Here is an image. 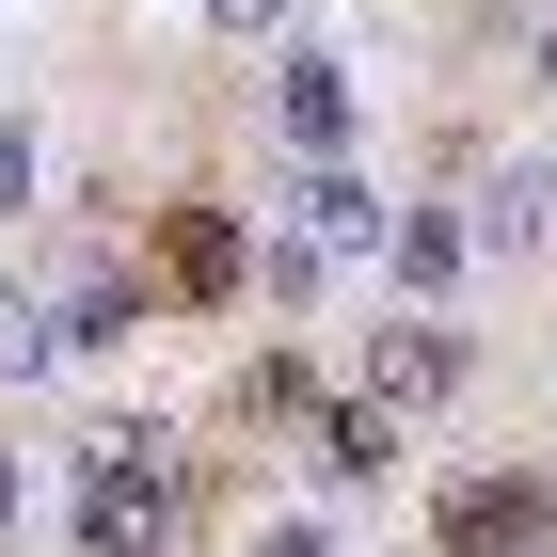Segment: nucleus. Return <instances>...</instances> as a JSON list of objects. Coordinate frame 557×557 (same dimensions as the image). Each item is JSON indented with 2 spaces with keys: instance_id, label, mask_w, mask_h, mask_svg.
I'll use <instances>...</instances> for the list:
<instances>
[{
  "instance_id": "obj_1",
  "label": "nucleus",
  "mask_w": 557,
  "mask_h": 557,
  "mask_svg": "<svg viewBox=\"0 0 557 557\" xmlns=\"http://www.w3.org/2000/svg\"><path fill=\"white\" fill-rule=\"evenodd\" d=\"M175 510H191L175 430H112V446H81V510H64V542H81V557H175Z\"/></svg>"
},
{
  "instance_id": "obj_2",
  "label": "nucleus",
  "mask_w": 557,
  "mask_h": 557,
  "mask_svg": "<svg viewBox=\"0 0 557 557\" xmlns=\"http://www.w3.org/2000/svg\"><path fill=\"white\" fill-rule=\"evenodd\" d=\"M462 383H478V335L446 319V302H398L383 335L350 350V398H367V414H398V430H414V414H446Z\"/></svg>"
},
{
  "instance_id": "obj_3",
  "label": "nucleus",
  "mask_w": 557,
  "mask_h": 557,
  "mask_svg": "<svg viewBox=\"0 0 557 557\" xmlns=\"http://www.w3.org/2000/svg\"><path fill=\"white\" fill-rule=\"evenodd\" d=\"M430 542L446 557H557V478L542 462H462L430 494Z\"/></svg>"
},
{
  "instance_id": "obj_4",
  "label": "nucleus",
  "mask_w": 557,
  "mask_h": 557,
  "mask_svg": "<svg viewBox=\"0 0 557 557\" xmlns=\"http://www.w3.org/2000/svg\"><path fill=\"white\" fill-rule=\"evenodd\" d=\"M239 287H256V239H239L208 191H175L160 239H144V302H239Z\"/></svg>"
},
{
  "instance_id": "obj_5",
  "label": "nucleus",
  "mask_w": 557,
  "mask_h": 557,
  "mask_svg": "<svg viewBox=\"0 0 557 557\" xmlns=\"http://www.w3.org/2000/svg\"><path fill=\"white\" fill-rule=\"evenodd\" d=\"M350 128H367L350 64H335V48H287V64H271V144H287V160L319 175V160H350Z\"/></svg>"
},
{
  "instance_id": "obj_6",
  "label": "nucleus",
  "mask_w": 557,
  "mask_h": 557,
  "mask_svg": "<svg viewBox=\"0 0 557 557\" xmlns=\"http://www.w3.org/2000/svg\"><path fill=\"white\" fill-rule=\"evenodd\" d=\"M462 239H478V256H542V239H557V160H494L462 191Z\"/></svg>"
},
{
  "instance_id": "obj_7",
  "label": "nucleus",
  "mask_w": 557,
  "mask_h": 557,
  "mask_svg": "<svg viewBox=\"0 0 557 557\" xmlns=\"http://www.w3.org/2000/svg\"><path fill=\"white\" fill-rule=\"evenodd\" d=\"M302 478H319V494H383V478H398V414H367V398H319V430H302Z\"/></svg>"
},
{
  "instance_id": "obj_8",
  "label": "nucleus",
  "mask_w": 557,
  "mask_h": 557,
  "mask_svg": "<svg viewBox=\"0 0 557 557\" xmlns=\"http://www.w3.org/2000/svg\"><path fill=\"white\" fill-rule=\"evenodd\" d=\"M48 335H64V350H112V335H144V271H128V256H81L64 287H48Z\"/></svg>"
},
{
  "instance_id": "obj_9",
  "label": "nucleus",
  "mask_w": 557,
  "mask_h": 557,
  "mask_svg": "<svg viewBox=\"0 0 557 557\" xmlns=\"http://www.w3.org/2000/svg\"><path fill=\"white\" fill-rule=\"evenodd\" d=\"M287 208H302V239H319V256H383V239H398V208H383V191H367L350 160H319Z\"/></svg>"
},
{
  "instance_id": "obj_10",
  "label": "nucleus",
  "mask_w": 557,
  "mask_h": 557,
  "mask_svg": "<svg viewBox=\"0 0 557 557\" xmlns=\"http://www.w3.org/2000/svg\"><path fill=\"white\" fill-rule=\"evenodd\" d=\"M383 271H398V287H462V271H478V239H462V208H398V239H383Z\"/></svg>"
},
{
  "instance_id": "obj_11",
  "label": "nucleus",
  "mask_w": 557,
  "mask_h": 557,
  "mask_svg": "<svg viewBox=\"0 0 557 557\" xmlns=\"http://www.w3.org/2000/svg\"><path fill=\"white\" fill-rule=\"evenodd\" d=\"M239 430H319V383H302L287 350H256V367H239Z\"/></svg>"
},
{
  "instance_id": "obj_12",
  "label": "nucleus",
  "mask_w": 557,
  "mask_h": 557,
  "mask_svg": "<svg viewBox=\"0 0 557 557\" xmlns=\"http://www.w3.org/2000/svg\"><path fill=\"white\" fill-rule=\"evenodd\" d=\"M33 367H64V335H48L33 287H0V383H33Z\"/></svg>"
},
{
  "instance_id": "obj_13",
  "label": "nucleus",
  "mask_w": 557,
  "mask_h": 557,
  "mask_svg": "<svg viewBox=\"0 0 557 557\" xmlns=\"http://www.w3.org/2000/svg\"><path fill=\"white\" fill-rule=\"evenodd\" d=\"M256 287L271 302H319V239H256Z\"/></svg>"
},
{
  "instance_id": "obj_14",
  "label": "nucleus",
  "mask_w": 557,
  "mask_h": 557,
  "mask_svg": "<svg viewBox=\"0 0 557 557\" xmlns=\"http://www.w3.org/2000/svg\"><path fill=\"white\" fill-rule=\"evenodd\" d=\"M239 557H335V525H319V510H271V525H256Z\"/></svg>"
},
{
  "instance_id": "obj_15",
  "label": "nucleus",
  "mask_w": 557,
  "mask_h": 557,
  "mask_svg": "<svg viewBox=\"0 0 557 557\" xmlns=\"http://www.w3.org/2000/svg\"><path fill=\"white\" fill-rule=\"evenodd\" d=\"M16 191H33V128L0 112V208H16Z\"/></svg>"
},
{
  "instance_id": "obj_16",
  "label": "nucleus",
  "mask_w": 557,
  "mask_h": 557,
  "mask_svg": "<svg viewBox=\"0 0 557 557\" xmlns=\"http://www.w3.org/2000/svg\"><path fill=\"white\" fill-rule=\"evenodd\" d=\"M271 16H287V0H208V33H271Z\"/></svg>"
},
{
  "instance_id": "obj_17",
  "label": "nucleus",
  "mask_w": 557,
  "mask_h": 557,
  "mask_svg": "<svg viewBox=\"0 0 557 557\" xmlns=\"http://www.w3.org/2000/svg\"><path fill=\"white\" fill-rule=\"evenodd\" d=\"M525 81H542V96H557V16H542V33H525Z\"/></svg>"
},
{
  "instance_id": "obj_18",
  "label": "nucleus",
  "mask_w": 557,
  "mask_h": 557,
  "mask_svg": "<svg viewBox=\"0 0 557 557\" xmlns=\"http://www.w3.org/2000/svg\"><path fill=\"white\" fill-rule=\"evenodd\" d=\"M0 525H16V462H0Z\"/></svg>"
}]
</instances>
